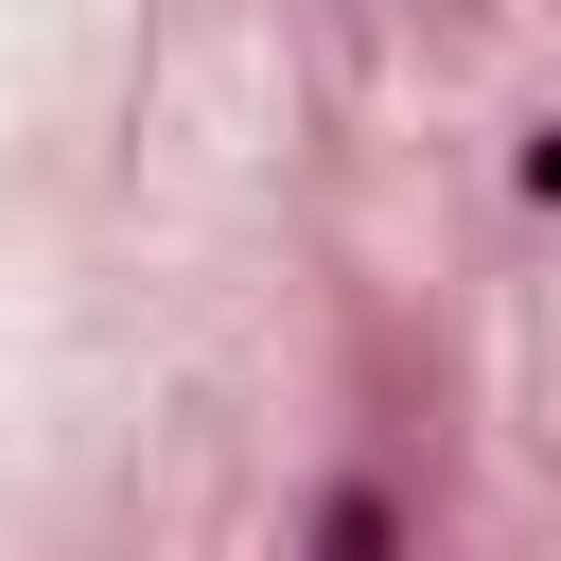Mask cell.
Masks as SVG:
<instances>
[{
  "label": "cell",
  "mask_w": 561,
  "mask_h": 561,
  "mask_svg": "<svg viewBox=\"0 0 561 561\" xmlns=\"http://www.w3.org/2000/svg\"><path fill=\"white\" fill-rule=\"evenodd\" d=\"M316 561H403V491L386 473H333L316 491Z\"/></svg>",
  "instance_id": "6da1fadb"
},
{
  "label": "cell",
  "mask_w": 561,
  "mask_h": 561,
  "mask_svg": "<svg viewBox=\"0 0 561 561\" xmlns=\"http://www.w3.org/2000/svg\"><path fill=\"white\" fill-rule=\"evenodd\" d=\"M508 175H526V210H561V123H526V158H508Z\"/></svg>",
  "instance_id": "7a4b0ae2"
}]
</instances>
